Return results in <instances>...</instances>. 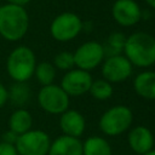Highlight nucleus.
<instances>
[{
  "label": "nucleus",
  "mask_w": 155,
  "mask_h": 155,
  "mask_svg": "<svg viewBox=\"0 0 155 155\" xmlns=\"http://www.w3.org/2000/svg\"><path fill=\"white\" fill-rule=\"evenodd\" d=\"M8 99V93H7V88L0 82V108L5 105V103Z\"/></svg>",
  "instance_id": "nucleus-25"
},
{
  "label": "nucleus",
  "mask_w": 155,
  "mask_h": 155,
  "mask_svg": "<svg viewBox=\"0 0 155 155\" xmlns=\"http://www.w3.org/2000/svg\"><path fill=\"white\" fill-rule=\"evenodd\" d=\"M130 148L139 155H143L150 150H153L154 145V136L149 128L145 126H136L133 127L127 136Z\"/></svg>",
  "instance_id": "nucleus-12"
},
{
  "label": "nucleus",
  "mask_w": 155,
  "mask_h": 155,
  "mask_svg": "<svg viewBox=\"0 0 155 155\" xmlns=\"http://www.w3.org/2000/svg\"><path fill=\"white\" fill-rule=\"evenodd\" d=\"M7 4H12V5H18V6H24L27 5L30 0H5Z\"/></svg>",
  "instance_id": "nucleus-26"
},
{
  "label": "nucleus",
  "mask_w": 155,
  "mask_h": 155,
  "mask_svg": "<svg viewBox=\"0 0 155 155\" xmlns=\"http://www.w3.org/2000/svg\"><path fill=\"white\" fill-rule=\"evenodd\" d=\"M33 125V117L31 114L24 109V108H18L16 109L8 120V127L12 132H15L17 136L25 133L27 131L31 130Z\"/></svg>",
  "instance_id": "nucleus-16"
},
{
  "label": "nucleus",
  "mask_w": 155,
  "mask_h": 155,
  "mask_svg": "<svg viewBox=\"0 0 155 155\" xmlns=\"http://www.w3.org/2000/svg\"><path fill=\"white\" fill-rule=\"evenodd\" d=\"M0 155H18L13 144L0 142Z\"/></svg>",
  "instance_id": "nucleus-23"
},
{
  "label": "nucleus",
  "mask_w": 155,
  "mask_h": 155,
  "mask_svg": "<svg viewBox=\"0 0 155 155\" xmlns=\"http://www.w3.org/2000/svg\"><path fill=\"white\" fill-rule=\"evenodd\" d=\"M145 1H147L151 7H154V8H155V0H145Z\"/></svg>",
  "instance_id": "nucleus-27"
},
{
  "label": "nucleus",
  "mask_w": 155,
  "mask_h": 155,
  "mask_svg": "<svg viewBox=\"0 0 155 155\" xmlns=\"http://www.w3.org/2000/svg\"><path fill=\"white\" fill-rule=\"evenodd\" d=\"M125 42H126V36L122 33H119V31L111 33L108 36L105 44L102 45L103 51H104V56L111 57V56L121 54V52H124Z\"/></svg>",
  "instance_id": "nucleus-19"
},
{
  "label": "nucleus",
  "mask_w": 155,
  "mask_h": 155,
  "mask_svg": "<svg viewBox=\"0 0 155 155\" xmlns=\"http://www.w3.org/2000/svg\"><path fill=\"white\" fill-rule=\"evenodd\" d=\"M34 74L36 80L42 86H47V85H51L56 78V68L53 64L48 62H41L35 67Z\"/></svg>",
  "instance_id": "nucleus-20"
},
{
  "label": "nucleus",
  "mask_w": 155,
  "mask_h": 155,
  "mask_svg": "<svg viewBox=\"0 0 155 155\" xmlns=\"http://www.w3.org/2000/svg\"><path fill=\"white\" fill-rule=\"evenodd\" d=\"M39 105L50 114H62L69 108V96L58 85L42 86L38 94Z\"/></svg>",
  "instance_id": "nucleus-6"
},
{
  "label": "nucleus",
  "mask_w": 155,
  "mask_h": 155,
  "mask_svg": "<svg viewBox=\"0 0 155 155\" xmlns=\"http://www.w3.org/2000/svg\"><path fill=\"white\" fill-rule=\"evenodd\" d=\"M75 65L74 62V54L68 51L59 52L54 57V68H58L61 70H70Z\"/></svg>",
  "instance_id": "nucleus-22"
},
{
  "label": "nucleus",
  "mask_w": 155,
  "mask_h": 155,
  "mask_svg": "<svg viewBox=\"0 0 155 155\" xmlns=\"http://www.w3.org/2000/svg\"><path fill=\"white\" fill-rule=\"evenodd\" d=\"M133 87L138 96L145 99H155V71L139 73L133 80Z\"/></svg>",
  "instance_id": "nucleus-15"
},
{
  "label": "nucleus",
  "mask_w": 155,
  "mask_h": 155,
  "mask_svg": "<svg viewBox=\"0 0 155 155\" xmlns=\"http://www.w3.org/2000/svg\"><path fill=\"white\" fill-rule=\"evenodd\" d=\"M59 126L65 136L79 138L85 131L86 121L81 113H79L78 110L68 109L61 114Z\"/></svg>",
  "instance_id": "nucleus-13"
},
{
  "label": "nucleus",
  "mask_w": 155,
  "mask_h": 155,
  "mask_svg": "<svg viewBox=\"0 0 155 155\" xmlns=\"http://www.w3.org/2000/svg\"><path fill=\"white\" fill-rule=\"evenodd\" d=\"M111 13L114 19L124 27L136 24L142 16L140 8L134 0H116L113 5Z\"/></svg>",
  "instance_id": "nucleus-11"
},
{
  "label": "nucleus",
  "mask_w": 155,
  "mask_h": 155,
  "mask_svg": "<svg viewBox=\"0 0 155 155\" xmlns=\"http://www.w3.org/2000/svg\"><path fill=\"white\" fill-rule=\"evenodd\" d=\"M29 17L24 6L6 4L0 6V35L7 41H18L28 31Z\"/></svg>",
  "instance_id": "nucleus-1"
},
{
  "label": "nucleus",
  "mask_w": 155,
  "mask_h": 155,
  "mask_svg": "<svg viewBox=\"0 0 155 155\" xmlns=\"http://www.w3.org/2000/svg\"><path fill=\"white\" fill-rule=\"evenodd\" d=\"M8 99L13 105L22 108L30 98V90L25 85V82H16L11 86L10 90H7Z\"/></svg>",
  "instance_id": "nucleus-18"
},
{
  "label": "nucleus",
  "mask_w": 155,
  "mask_h": 155,
  "mask_svg": "<svg viewBox=\"0 0 155 155\" xmlns=\"http://www.w3.org/2000/svg\"><path fill=\"white\" fill-rule=\"evenodd\" d=\"M92 76L88 71L82 69H70L68 73L64 74L61 81V87L64 90V92L70 97H78L82 96L86 92H88L91 84H92Z\"/></svg>",
  "instance_id": "nucleus-9"
},
{
  "label": "nucleus",
  "mask_w": 155,
  "mask_h": 155,
  "mask_svg": "<svg viewBox=\"0 0 155 155\" xmlns=\"http://www.w3.org/2000/svg\"><path fill=\"white\" fill-rule=\"evenodd\" d=\"M82 155H111V148L103 137L92 136L82 143Z\"/></svg>",
  "instance_id": "nucleus-17"
},
{
  "label": "nucleus",
  "mask_w": 155,
  "mask_h": 155,
  "mask_svg": "<svg viewBox=\"0 0 155 155\" xmlns=\"http://www.w3.org/2000/svg\"><path fill=\"white\" fill-rule=\"evenodd\" d=\"M132 74L131 62L122 54L107 57L102 65V75L109 82H121Z\"/></svg>",
  "instance_id": "nucleus-10"
},
{
  "label": "nucleus",
  "mask_w": 155,
  "mask_h": 155,
  "mask_svg": "<svg viewBox=\"0 0 155 155\" xmlns=\"http://www.w3.org/2000/svg\"><path fill=\"white\" fill-rule=\"evenodd\" d=\"M50 145L48 134L41 130H29L19 134L15 143L18 155H47Z\"/></svg>",
  "instance_id": "nucleus-5"
},
{
  "label": "nucleus",
  "mask_w": 155,
  "mask_h": 155,
  "mask_svg": "<svg viewBox=\"0 0 155 155\" xmlns=\"http://www.w3.org/2000/svg\"><path fill=\"white\" fill-rule=\"evenodd\" d=\"M82 29V22L78 15L73 12H63L58 15L50 25V33L57 41L73 40Z\"/></svg>",
  "instance_id": "nucleus-7"
},
{
  "label": "nucleus",
  "mask_w": 155,
  "mask_h": 155,
  "mask_svg": "<svg viewBox=\"0 0 155 155\" xmlns=\"http://www.w3.org/2000/svg\"><path fill=\"white\" fill-rule=\"evenodd\" d=\"M47 155H82V142L70 136H61L51 142Z\"/></svg>",
  "instance_id": "nucleus-14"
},
{
  "label": "nucleus",
  "mask_w": 155,
  "mask_h": 155,
  "mask_svg": "<svg viewBox=\"0 0 155 155\" xmlns=\"http://www.w3.org/2000/svg\"><path fill=\"white\" fill-rule=\"evenodd\" d=\"M133 114L126 105H115L104 111L99 119L101 131L110 137L119 136L130 128Z\"/></svg>",
  "instance_id": "nucleus-4"
},
{
  "label": "nucleus",
  "mask_w": 155,
  "mask_h": 155,
  "mask_svg": "<svg viewBox=\"0 0 155 155\" xmlns=\"http://www.w3.org/2000/svg\"><path fill=\"white\" fill-rule=\"evenodd\" d=\"M143 155H155V150H150V151H148V153H145Z\"/></svg>",
  "instance_id": "nucleus-28"
},
{
  "label": "nucleus",
  "mask_w": 155,
  "mask_h": 155,
  "mask_svg": "<svg viewBox=\"0 0 155 155\" xmlns=\"http://www.w3.org/2000/svg\"><path fill=\"white\" fill-rule=\"evenodd\" d=\"M88 92L93 98L98 101H105L113 96V86L109 81L104 79H99V80L92 81Z\"/></svg>",
  "instance_id": "nucleus-21"
},
{
  "label": "nucleus",
  "mask_w": 155,
  "mask_h": 155,
  "mask_svg": "<svg viewBox=\"0 0 155 155\" xmlns=\"http://www.w3.org/2000/svg\"><path fill=\"white\" fill-rule=\"evenodd\" d=\"M75 65L79 69L90 71L99 65L103 61L104 51L103 46L96 41H87L78 47V50L73 53Z\"/></svg>",
  "instance_id": "nucleus-8"
},
{
  "label": "nucleus",
  "mask_w": 155,
  "mask_h": 155,
  "mask_svg": "<svg viewBox=\"0 0 155 155\" xmlns=\"http://www.w3.org/2000/svg\"><path fill=\"white\" fill-rule=\"evenodd\" d=\"M36 67L35 54L27 46H18L11 51L6 61V70L16 82H25L33 75Z\"/></svg>",
  "instance_id": "nucleus-3"
},
{
  "label": "nucleus",
  "mask_w": 155,
  "mask_h": 155,
  "mask_svg": "<svg viewBox=\"0 0 155 155\" xmlns=\"http://www.w3.org/2000/svg\"><path fill=\"white\" fill-rule=\"evenodd\" d=\"M0 6H1V4H0Z\"/></svg>",
  "instance_id": "nucleus-29"
},
{
  "label": "nucleus",
  "mask_w": 155,
  "mask_h": 155,
  "mask_svg": "<svg viewBox=\"0 0 155 155\" xmlns=\"http://www.w3.org/2000/svg\"><path fill=\"white\" fill-rule=\"evenodd\" d=\"M17 138H18V136L15 132H12L11 130H8L6 133L2 134V140L1 142H5V143H8V144H13L15 145Z\"/></svg>",
  "instance_id": "nucleus-24"
},
{
  "label": "nucleus",
  "mask_w": 155,
  "mask_h": 155,
  "mask_svg": "<svg viewBox=\"0 0 155 155\" xmlns=\"http://www.w3.org/2000/svg\"><path fill=\"white\" fill-rule=\"evenodd\" d=\"M124 52L132 65L150 67L155 63V39L143 31L134 33L126 38Z\"/></svg>",
  "instance_id": "nucleus-2"
}]
</instances>
